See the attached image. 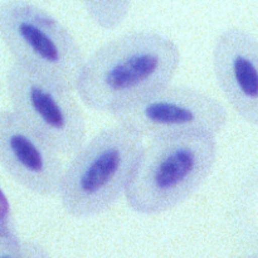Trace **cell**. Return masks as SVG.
Listing matches in <instances>:
<instances>
[{
	"instance_id": "4",
	"label": "cell",
	"mask_w": 258,
	"mask_h": 258,
	"mask_svg": "<svg viewBox=\"0 0 258 258\" xmlns=\"http://www.w3.org/2000/svg\"><path fill=\"white\" fill-rule=\"evenodd\" d=\"M0 34L15 64L76 91L85 60L72 33L50 13L28 2H4Z\"/></svg>"
},
{
	"instance_id": "11",
	"label": "cell",
	"mask_w": 258,
	"mask_h": 258,
	"mask_svg": "<svg viewBox=\"0 0 258 258\" xmlns=\"http://www.w3.org/2000/svg\"><path fill=\"white\" fill-rule=\"evenodd\" d=\"M0 258H52V256L38 242L19 239L13 244L0 246Z\"/></svg>"
},
{
	"instance_id": "7",
	"label": "cell",
	"mask_w": 258,
	"mask_h": 258,
	"mask_svg": "<svg viewBox=\"0 0 258 258\" xmlns=\"http://www.w3.org/2000/svg\"><path fill=\"white\" fill-rule=\"evenodd\" d=\"M60 155L14 111H3L0 161L15 183L37 196L58 194L66 171Z\"/></svg>"
},
{
	"instance_id": "5",
	"label": "cell",
	"mask_w": 258,
	"mask_h": 258,
	"mask_svg": "<svg viewBox=\"0 0 258 258\" xmlns=\"http://www.w3.org/2000/svg\"><path fill=\"white\" fill-rule=\"evenodd\" d=\"M7 88L15 113L62 155H75L86 141V118L72 91L13 64Z\"/></svg>"
},
{
	"instance_id": "6",
	"label": "cell",
	"mask_w": 258,
	"mask_h": 258,
	"mask_svg": "<svg viewBox=\"0 0 258 258\" xmlns=\"http://www.w3.org/2000/svg\"><path fill=\"white\" fill-rule=\"evenodd\" d=\"M113 117L118 125L151 141L191 134L216 136L226 126L227 110L204 91L169 85Z\"/></svg>"
},
{
	"instance_id": "8",
	"label": "cell",
	"mask_w": 258,
	"mask_h": 258,
	"mask_svg": "<svg viewBox=\"0 0 258 258\" xmlns=\"http://www.w3.org/2000/svg\"><path fill=\"white\" fill-rule=\"evenodd\" d=\"M212 67L219 90L237 115L258 127V39L238 27L217 37Z\"/></svg>"
},
{
	"instance_id": "2",
	"label": "cell",
	"mask_w": 258,
	"mask_h": 258,
	"mask_svg": "<svg viewBox=\"0 0 258 258\" xmlns=\"http://www.w3.org/2000/svg\"><path fill=\"white\" fill-rule=\"evenodd\" d=\"M216 160V136L191 134L151 140L128 184L126 203L143 216L165 213L206 183Z\"/></svg>"
},
{
	"instance_id": "1",
	"label": "cell",
	"mask_w": 258,
	"mask_h": 258,
	"mask_svg": "<svg viewBox=\"0 0 258 258\" xmlns=\"http://www.w3.org/2000/svg\"><path fill=\"white\" fill-rule=\"evenodd\" d=\"M180 63L176 43L155 30L108 40L85 60L76 92L91 110L115 115L171 85Z\"/></svg>"
},
{
	"instance_id": "10",
	"label": "cell",
	"mask_w": 258,
	"mask_h": 258,
	"mask_svg": "<svg viewBox=\"0 0 258 258\" xmlns=\"http://www.w3.org/2000/svg\"><path fill=\"white\" fill-rule=\"evenodd\" d=\"M19 239L22 238L18 234L17 222H15L12 203L3 189L2 201H0V246L13 244Z\"/></svg>"
},
{
	"instance_id": "9",
	"label": "cell",
	"mask_w": 258,
	"mask_h": 258,
	"mask_svg": "<svg viewBox=\"0 0 258 258\" xmlns=\"http://www.w3.org/2000/svg\"><path fill=\"white\" fill-rule=\"evenodd\" d=\"M83 4L90 19L102 29L117 28L122 24L131 10V3L123 0H92Z\"/></svg>"
},
{
	"instance_id": "12",
	"label": "cell",
	"mask_w": 258,
	"mask_h": 258,
	"mask_svg": "<svg viewBox=\"0 0 258 258\" xmlns=\"http://www.w3.org/2000/svg\"><path fill=\"white\" fill-rule=\"evenodd\" d=\"M236 258H258V253L247 254V256H241V257H236Z\"/></svg>"
},
{
	"instance_id": "3",
	"label": "cell",
	"mask_w": 258,
	"mask_h": 258,
	"mask_svg": "<svg viewBox=\"0 0 258 258\" xmlns=\"http://www.w3.org/2000/svg\"><path fill=\"white\" fill-rule=\"evenodd\" d=\"M143 140L117 123L86 143L66 166L58 193L64 211L75 218H91L125 196L145 148Z\"/></svg>"
}]
</instances>
